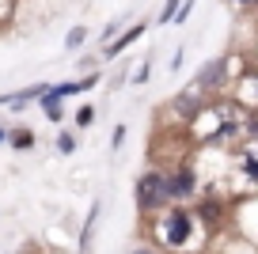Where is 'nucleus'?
<instances>
[{
	"instance_id": "obj_1",
	"label": "nucleus",
	"mask_w": 258,
	"mask_h": 254,
	"mask_svg": "<svg viewBox=\"0 0 258 254\" xmlns=\"http://www.w3.org/2000/svg\"><path fill=\"white\" fill-rule=\"evenodd\" d=\"M156 246L163 254H190L198 246V235H202V224L194 220L190 205H167L152 224Z\"/></svg>"
},
{
	"instance_id": "obj_2",
	"label": "nucleus",
	"mask_w": 258,
	"mask_h": 254,
	"mask_svg": "<svg viewBox=\"0 0 258 254\" xmlns=\"http://www.w3.org/2000/svg\"><path fill=\"white\" fill-rule=\"evenodd\" d=\"M133 205L145 220H156L163 209L171 205L167 201V186H163V167H148L141 171L137 182H133Z\"/></svg>"
},
{
	"instance_id": "obj_3",
	"label": "nucleus",
	"mask_w": 258,
	"mask_h": 254,
	"mask_svg": "<svg viewBox=\"0 0 258 254\" xmlns=\"http://www.w3.org/2000/svg\"><path fill=\"white\" fill-rule=\"evenodd\" d=\"M163 186H167V201H171V205H186V201L198 198V190H202V178H198L194 163L178 159V163H171L167 171H163Z\"/></svg>"
},
{
	"instance_id": "obj_4",
	"label": "nucleus",
	"mask_w": 258,
	"mask_h": 254,
	"mask_svg": "<svg viewBox=\"0 0 258 254\" xmlns=\"http://www.w3.org/2000/svg\"><path fill=\"white\" fill-rule=\"evenodd\" d=\"M190 213H194V220L202 224V231H217L228 220V201L220 194H198Z\"/></svg>"
},
{
	"instance_id": "obj_5",
	"label": "nucleus",
	"mask_w": 258,
	"mask_h": 254,
	"mask_svg": "<svg viewBox=\"0 0 258 254\" xmlns=\"http://www.w3.org/2000/svg\"><path fill=\"white\" fill-rule=\"evenodd\" d=\"M205 106H209V103H205V95H202L198 88H194V84H190L186 91H178L175 99H171V110H175L178 118L186 121V125H194V121H198V114H202Z\"/></svg>"
},
{
	"instance_id": "obj_6",
	"label": "nucleus",
	"mask_w": 258,
	"mask_h": 254,
	"mask_svg": "<svg viewBox=\"0 0 258 254\" xmlns=\"http://www.w3.org/2000/svg\"><path fill=\"white\" fill-rule=\"evenodd\" d=\"M224 84H228V61H224V57L209 61L202 72H198V80H194V88L202 91V95H213V91H220Z\"/></svg>"
},
{
	"instance_id": "obj_7",
	"label": "nucleus",
	"mask_w": 258,
	"mask_h": 254,
	"mask_svg": "<svg viewBox=\"0 0 258 254\" xmlns=\"http://www.w3.org/2000/svg\"><path fill=\"white\" fill-rule=\"evenodd\" d=\"M99 84H103V72H88V76H80V80L49 84V88H46V95H49V99H73V95H84V91L99 88Z\"/></svg>"
},
{
	"instance_id": "obj_8",
	"label": "nucleus",
	"mask_w": 258,
	"mask_h": 254,
	"mask_svg": "<svg viewBox=\"0 0 258 254\" xmlns=\"http://www.w3.org/2000/svg\"><path fill=\"white\" fill-rule=\"evenodd\" d=\"M235 171H239L243 182L258 186V141H247L239 148V159H235Z\"/></svg>"
},
{
	"instance_id": "obj_9",
	"label": "nucleus",
	"mask_w": 258,
	"mask_h": 254,
	"mask_svg": "<svg viewBox=\"0 0 258 254\" xmlns=\"http://www.w3.org/2000/svg\"><path fill=\"white\" fill-rule=\"evenodd\" d=\"M145 27H148L145 19H141V23H133V27H125V31H121L114 42H106V46H103V53H99V57H103V61H114V57H118L121 49H129L133 42L141 38V34H145Z\"/></svg>"
},
{
	"instance_id": "obj_10",
	"label": "nucleus",
	"mask_w": 258,
	"mask_h": 254,
	"mask_svg": "<svg viewBox=\"0 0 258 254\" xmlns=\"http://www.w3.org/2000/svg\"><path fill=\"white\" fill-rule=\"evenodd\" d=\"M46 88H49V84H27V88H19V91H8V95H0V106L23 110L31 99H42V95H46Z\"/></svg>"
},
{
	"instance_id": "obj_11",
	"label": "nucleus",
	"mask_w": 258,
	"mask_h": 254,
	"mask_svg": "<svg viewBox=\"0 0 258 254\" xmlns=\"http://www.w3.org/2000/svg\"><path fill=\"white\" fill-rule=\"evenodd\" d=\"M99 216H103V205L91 201L88 216H84V224H80V254H91V243H95V231H99Z\"/></svg>"
},
{
	"instance_id": "obj_12",
	"label": "nucleus",
	"mask_w": 258,
	"mask_h": 254,
	"mask_svg": "<svg viewBox=\"0 0 258 254\" xmlns=\"http://www.w3.org/2000/svg\"><path fill=\"white\" fill-rule=\"evenodd\" d=\"M4 144H12L16 152H31L34 144H38V137H34V129L19 125V129H8V141H4Z\"/></svg>"
},
{
	"instance_id": "obj_13",
	"label": "nucleus",
	"mask_w": 258,
	"mask_h": 254,
	"mask_svg": "<svg viewBox=\"0 0 258 254\" xmlns=\"http://www.w3.org/2000/svg\"><path fill=\"white\" fill-rule=\"evenodd\" d=\"M38 106H42V114H46L53 125H61L64 121V106H61V99H49V95H42L38 99Z\"/></svg>"
},
{
	"instance_id": "obj_14",
	"label": "nucleus",
	"mask_w": 258,
	"mask_h": 254,
	"mask_svg": "<svg viewBox=\"0 0 258 254\" xmlns=\"http://www.w3.org/2000/svg\"><path fill=\"white\" fill-rule=\"evenodd\" d=\"M84 42H88V27H73V31L64 34V49H69V53H76V49H84Z\"/></svg>"
},
{
	"instance_id": "obj_15",
	"label": "nucleus",
	"mask_w": 258,
	"mask_h": 254,
	"mask_svg": "<svg viewBox=\"0 0 258 254\" xmlns=\"http://www.w3.org/2000/svg\"><path fill=\"white\" fill-rule=\"evenodd\" d=\"M73 121H76V133H80V129H88L91 121H95V106H88V103H84L80 110L73 114Z\"/></svg>"
},
{
	"instance_id": "obj_16",
	"label": "nucleus",
	"mask_w": 258,
	"mask_h": 254,
	"mask_svg": "<svg viewBox=\"0 0 258 254\" xmlns=\"http://www.w3.org/2000/svg\"><path fill=\"white\" fill-rule=\"evenodd\" d=\"M76 144H80V141H76V133H57V152H61V156H73Z\"/></svg>"
},
{
	"instance_id": "obj_17",
	"label": "nucleus",
	"mask_w": 258,
	"mask_h": 254,
	"mask_svg": "<svg viewBox=\"0 0 258 254\" xmlns=\"http://www.w3.org/2000/svg\"><path fill=\"white\" fill-rule=\"evenodd\" d=\"M178 4H182V0H167V4H163V12H160V23H175V12H178Z\"/></svg>"
},
{
	"instance_id": "obj_18",
	"label": "nucleus",
	"mask_w": 258,
	"mask_h": 254,
	"mask_svg": "<svg viewBox=\"0 0 258 254\" xmlns=\"http://www.w3.org/2000/svg\"><path fill=\"white\" fill-rule=\"evenodd\" d=\"M125 133H129L125 125H114V133H110V148H114V152H118L121 144H125Z\"/></svg>"
},
{
	"instance_id": "obj_19",
	"label": "nucleus",
	"mask_w": 258,
	"mask_h": 254,
	"mask_svg": "<svg viewBox=\"0 0 258 254\" xmlns=\"http://www.w3.org/2000/svg\"><path fill=\"white\" fill-rule=\"evenodd\" d=\"M148 72H152V65H141V69H133V76H129V80H133V84H148Z\"/></svg>"
},
{
	"instance_id": "obj_20",
	"label": "nucleus",
	"mask_w": 258,
	"mask_h": 254,
	"mask_svg": "<svg viewBox=\"0 0 258 254\" xmlns=\"http://www.w3.org/2000/svg\"><path fill=\"white\" fill-rule=\"evenodd\" d=\"M129 254H163L156 243H137V246H129Z\"/></svg>"
},
{
	"instance_id": "obj_21",
	"label": "nucleus",
	"mask_w": 258,
	"mask_h": 254,
	"mask_svg": "<svg viewBox=\"0 0 258 254\" xmlns=\"http://www.w3.org/2000/svg\"><path fill=\"white\" fill-rule=\"evenodd\" d=\"M190 12H194V0H182V4H178V12H175V23H182Z\"/></svg>"
},
{
	"instance_id": "obj_22",
	"label": "nucleus",
	"mask_w": 258,
	"mask_h": 254,
	"mask_svg": "<svg viewBox=\"0 0 258 254\" xmlns=\"http://www.w3.org/2000/svg\"><path fill=\"white\" fill-rule=\"evenodd\" d=\"M121 34V23H106V31H103V42H114Z\"/></svg>"
},
{
	"instance_id": "obj_23",
	"label": "nucleus",
	"mask_w": 258,
	"mask_h": 254,
	"mask_svg": "<svg viewBox=\"0 0 258 254\" xmlns=\"http://www.w3.org/2000/svg\"><path fill=\"white\" fill-rule=\"evenodd\" d=\"M4 12H8V0H0V19H4Z\"/></svg>"
},
{
	"instance_id": "obj_24",
	"label": "nucleus",
	"mask_w": 258,
	"mask_h": 254,
	"mask_svg": "<svg viewBox=\"0 0 258 254\" xmlns=\"http://www.w3.org/2000/svg\"><path fill=\"white\" fill-rule=\"evenodd\" d=\"M4 141H8V129H4V125H0V144H4Z\"/></svg>"
},
{
	"instance_id": "obj_25",
	"label": "nucleus",
	"mask_w": 258,
	"mask_h": 254,
	"mask_svg": "<svg viewBox=\"0 0 258 254\" xmlns=\"http://www.w3.org/2000/svg\"><path fill=\"white\" fill-rule=\"evenodd\" d=\"M232 4H243V8H247V4H254V0H232Z\"/></svg>"
}]
</instances>
